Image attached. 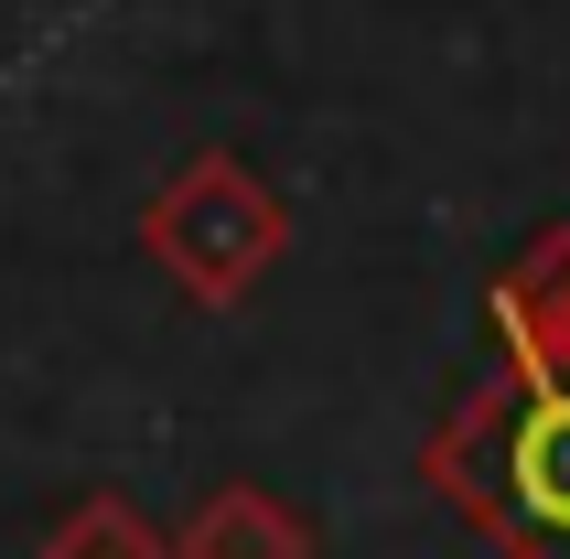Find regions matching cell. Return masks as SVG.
I'll use <instances>...</instances> for the list:
<instances>
[{
    "label": "cell",
    "instance_id": "cell-1",
    "mask_svg": "<svg viewBox=\"0 0 570 559\" xmlns=\"http://www.w3.org/2000/svg\"><path fill=\"white\" fill-rule=\"evenodd\" d=\"M420 473L507 559H570V366H507L452 409Z\"/></svg>",
    "mask_w": 570,
    "mask_h": 559
},
{
    "label": "cell",
    "instance_id": "cell-2",
    "mask_svg": "<svg viewBox=\"0 0 570 559\" xmlns=\"http://www.w3.org/2000/svg\"><path fill=\"white\" fill-rule=\"evenodd\" d=\"M140 248L161 258V280H173L184 302L226 312V302H248L258 280L281 269L291 205L258 184L237 151H194L184 173H161V194L140 205Z\"/></svg>",
    "mask_w": 570,
    "mask_h": 559
},
{
    "label": "cell",
    "instance_id": "cell-3",
    "mask_svg": "<svg viewBox=\"0 0 570 559\" xmlns=\"http://www.w3.org/2000/svg\"><path fill=\"white\" fill-rule=\"evenodd\" d=\"M495 334L507 366H570V226H539L528 258L495 280Z\"/></svg>",
    "mask_w": 570,
    "mask_h": 559
},
{
    "label": "cell",
    "instance_id": "cell-4",
    "mask_svg": "<svg viewBox=\"0 0 570 559\" xmlns=\"http://www.w3.org/2000/svg\"><path fill=\"white\" fill-rule=\"evenodd\" d=\"M161 549L173 559H313V528H302L269 484H216Z\"/></svg>",
    "mask_w": 570,
    "mask_h": 559
},
{
    "label": "cell",
    "instance_id": "cell-5",
    "mask_svg": "<svg viewBox=\"0 0 570 559\" xmlns=\"http://www.w3.org/2000/svg\"><path fill=\"white\" fill-rule=\"evenodd\" d=\"M43 559H173V549H161V528L129 496L97 484V496H76L55 528H43Z\"/></svg>",
    "mask_w": 570,
    "mask_h": 559
}]
</instances>
